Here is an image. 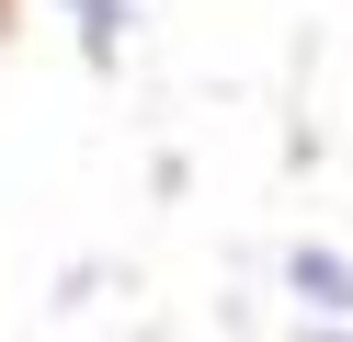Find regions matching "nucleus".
Masks as SVG:
<instances>
[{
	"mask_svg": "<svg viewBox=\"0 0 353 342\" xmlns=\"http://www.w3.org/2000/svg\"><path fill=\"white\" fill-rule=\"evenodd\" d=\"M296 296H307V308H330V319H353V274L330 263V251H296Z\"/></svg>",
	"mask_w": 353,
	"mask_h": 342,
	"instance_id": "nucleus-1",
	"label": "nucleus"
},
{
	"mask_svg": "<svg viewBox=\"0 0 353 342\" xmlns=\"http://www.w3.org/2000/svg\"><path fill=\"white\" fill-rule=\"evenodd\" d=\"M69 12H80V35H92V57H103V46H114V23H125V0H69Z\"/></svg>",
	"mask_w": 353,
	"mask_h": 342,
	"instance_id": "nucleus-2",
	"label": "nucleus"
}]
</instances>
